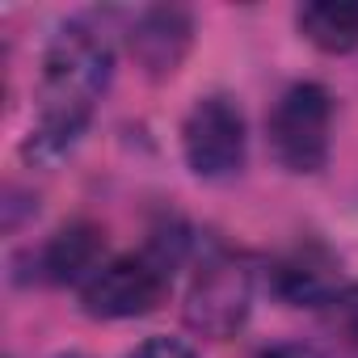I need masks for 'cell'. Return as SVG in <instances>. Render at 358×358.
I'll return each mask as SVG.
<instances>
[{
    "label": "cell",
    "instance_id": "6da1fadb",
    "mask_svg": "<svg viewBox=\"0 0 358 358\" xmlns=\"http://www.w3.org/2000/svg\"><path fill=\"white\" fill-rule=\"evenodd\" d=\"M114 72V51L101 30L89 22L72 17L64 22L47 51H43V72H38V110L34 127L26 139V160H59L64 152L76 148V139L89 131L97 101L110 89Z\"/></svg>",
    "mask_w": 358,
    "mask_h": 358
},
{
    "label": "cell",
    "instance_id": "7a4b0ae2",
    "mask_svg": "<svg viewBox=\"0 0 358 358\" xmlns=\"http://www.w3.org/2000/svg\"><path fill=\"white\" fill-rule=\"evenodd\" d=\"M270 152L287 173H320L333 143V97L316 80L291 85L266 118Z\"/></svg>",
    "mask_w": 358,
    "mask_h": 358
},
{
    "label": "cell",
    "instance_id": "3957f363",
    "mask_svg": "<svg viewBox=\"0 0 358 358\" xmlns=\"http://www.w3.org/2000/svg\"><path fill=\"white\" fill-rule=\"evenodd\" d=\"M164 291H169V257L148 249L101 262L80 282V308L93 320H131L148 316L164 299Z\"/></svg>",
    "mask_w": 358,
    "mask_h": 358
},
{
    "label": "cell",
    "instance_id": "277c9868",
    "mask_svg": "<svg viewBox=\"0 0 358 358\" xmlns=\"http://www.w3.org/2000/svg\"><path fill=\"white\" fill-rule=\"evenodd\" d=\"M182 152L194 177L203 182H224L245 169V152H249V131H245V114L228 93H207L190 106L186 122H182Z\"/></svg>",
    "mask_w": 358,
    "mask_h": 358
},
{
    "label": "cell",
    "instance_id": "5b68a950",
    "mask_svg": "<svg viewBox=\"0 0 358 358\" xmlns=\"http://www.w3.org/2000/svg\"><path fill=\"white\" fill-rule=\"evenodd\" d=\"M253 308V266L236 253H215L190 282L186 324L203 337H232Z\"/></svg>",
    "mask_w": 358,
    "mask_h": 358
},
{
    "label": "cell",
    "instance_id": "8992f818",
    "mask_svg": "<svg viewBox=\"0 0 358 358\" xmlns=\"http://www.w3.org/2000/svg\"><path fill=\"white\" fill-rule=\"evenodd\" d=\"M190 38H194V22L186 9L177 5H156V9H143L127 34L131 43V55L135 64L152 76V80H164L177 72V64L186 59L190 51Z\"/></svg>",
    "mask_w": 358,
    "mask_h": 358
},
{
    "label": "cell",
    "instance_id": "52a82bcc",
    "mask_svg": "<svg viewBox=\"0 0 358 358\" xmlns=\"http://www.w3.org/2000/svg\"><path fill=\"white\" fill-rule=\"evenodd\" d=\"M101 228L76 220V224H64L55 236H47L34 253H30V278L38 282H76V278H89L97 266H101Z\"/></svg>",
    "mask_w": 358,
    "mask_h": 358
},
{
    "label": "cell",
    "instance_id": "ba28073f",
    "mask_svg": "<svg viewBox=\"0 0 358 358\" xmlns=\"http://www.w3.org/2000/svg\"><path fill=\"white\" fill-rule=\"evenodd\" d=\"M295 26L312 47L329 55L358 51V0H312V5H299Z\"/></svg>",
    "mask_w": 358,
    "mask_h": 358
},
{
    "label": "cell",
    "instance_id": "9c48e42d",
    "mask_svg": "<svg viewBox=\"0 0 358 358\" xmlns=\"http://www.w3.org/2000/svg\"><path fill=\"white\" fill-rule=\"evenodd\" d=\"M278 291L295 303H329L333 295V257L320 249H299L278 266Z\"/></svg>",
    "mask_w": 358,
    "mask_h": 358
},
{
    "label": "cell",
    "instance_id": "30bf717a",
    "mask_svg": "<svg viewBox=\"0 0 358 358\" xmlns=\"http://www.w3.org/2000/svg\"><path fill=\"white\" fill-rule=\"evenodd\" d=\"M127 358H199L186 341H177V337H148L143 345H135Z\"/></svg>",
    "mask_w": 358,
    "mask_h": 358
},
{
    "label": "cell",
    "instance_id": "8fae6325",
    "mask_svg": "<svg viewBox=\"0 0 358 358\" xmlns=\"http://www.w3.org/2000/svg\"><path fill=\"white\" fill-rule=\"evenodd\" d=\"M257 358H324V354H320V350H312V345H303V341H282V345L262 350Z\"/></svg>",
    "mask_w": 358,
    "mask_h": 358
},
{
    "label": "cell",
    "instance_id": "7c38bea8",
    "mask_svg": "<svg viewBox=\"0 0 358 358\" xmlns=\"http://www.w3.org/2000/svg\"><path fill=\"white\" fill-rule=\"evenodd\" d=\"M55 358H89V354H76V350H64V354H55Z\"/></svg>",
    "mask_w": 358,
    "mask_h": 358
}]
</instances>
